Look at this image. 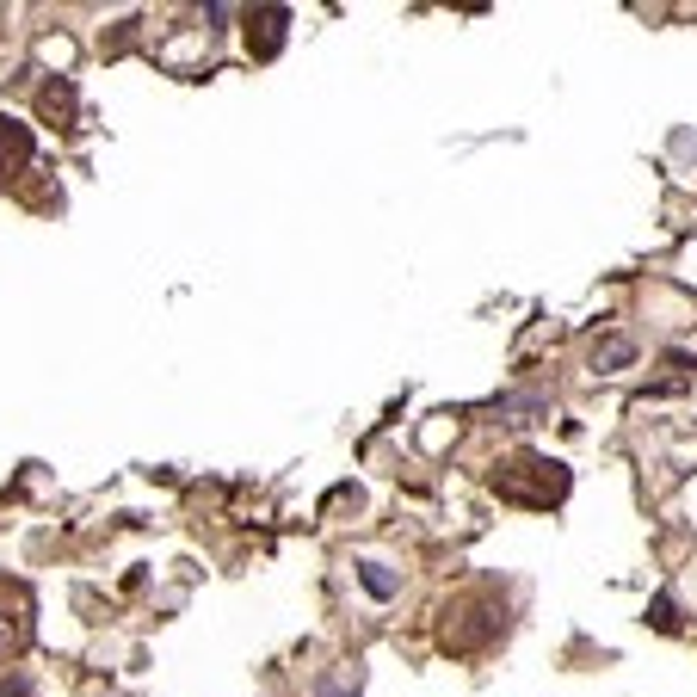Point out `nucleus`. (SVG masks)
<instances>
[{
	"label": "nucleus",
	"instance_id": "obj_1",
	"mask_svg": "<svg viewBox=\"0 0 697 697\" xmlns=\"http://www.w3.org/2000/svg\"><path fill=\"white\" fill-rule=\"evenodd\" d=\"M494 494L512 506H556L568 494V469L537 457V451H519V457L494 463Z\"/></svg>",
	"mask_w": 697,
	"mask_h": 697
},
{
	"label": "nucleus",
	"instance_id": "obj_3",
	"mask_svg": "<svg viewBox=\"0 0 697 697\" xmlns=\"http://www.w3.org/2000/svg\"><path fill=\"white\" fill-rule=\"evenodd\" d=\"M630 358H636V346L623 340V334H611V340H605V346L593 352V371H623V364H630Z\"/></svg>",
	"mask_w": 697,
	"mask_h": 697
},
{
	"label": "nucleus",
	"instance_id": "obj_8",
	"mask_svg": "<svg viewBox=\"0 0 697 697\" xmlns=\"http://www.w3.org/2000/svg\"><path fill=\"white\" fill-rule=\"evenodd\" d=\"M327 697H346V691H327Z\"/></svg>",
	"mask_w": 697,
	"mask_h": 697
},
{
	"label": "nucleus",
	"instance_id": "obj_7",
	"mask_svg": "<svg viewBox=\"0 0 697 697\" xmlns=\"http://www.w3.org/2000/svg\"><path fill=\"white\" fill-rule=\"evenodd\" d=\"M0 697H31V679L13 673V679H0Z\"/></svg>",
	"mask_w": 697,
	"mask_h": 697
},
{
	"label": "nucleus",
	"instance_id": "obj_4",
	"mask_svg": "<svg viewBox=\"0 0 697 697\" xmlns=\"http://www.w3.org/2000/svg\"><path fill=\"white\" fill-rule=\"evenodd\" d=\"M25 636H31V630H25V617L0 605V660H7V654H19V648H25Z\"/></svg>",
	"mask_w": 697,
	"mask_h": 697
},
{
	"label": "nucleus",
	"instance_id": "obj_5",
	"mask_svg": "<svg viewBox=\"0 0 697 697\" xmlns=\"http://www.w3.org/2000/svg\"><path fill=\"white\" fill-rule=\"evenodd\" d=\"M358 580H364V593H371V599H389V593H395V574H389L383 562H364Z\"/></svg>",
	"mask_w": 697,
	"mask_h": 697
},
{
	"label": "nucleus",
	"instance_id": "obj_2",
	"mask_svg": "<svg viewBox=\"0 0 697 697\" xmlns=\"http://www.w3.org/2000/svg\"><path fill=\"white\" fill-rule=\"evenodd\" d=\"M284 25H290V13L284 7H260L247 19V50L260 56V62H272L278 50H284Z\"/></svg>",
	"mask_w": 697,
	"mask_h": 697
},
{
	"label": "nucleus",
	"instance_id": "obj_6",
	"mask_svg": "<svg viewBox=\"0 0 697 697\" xmlns=\"http://www.w3.org/2000/svg\"><path fill=\"white\" fill-rule=\"evenodd\" d=\"M648 623H654V630H679V605H673V593H654Z\"/></svg>",
	"mask_w": 697,
	"mask_h": 697
}]
</instances>
